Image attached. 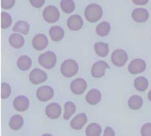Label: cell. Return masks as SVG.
I'll list each match as a JSON object with an SVG mask.
<instances>
[{
  "label": "cell",
  "mask_w": 151,
  "mask_h": 136,
  "mask_svg": "<svg viewBox=\"0 0 151 136\" xmlns=\"http://www.w3.org/2000/svg\"><path fill=\"white\" fill-rule=\"evenodd\" d=\"M76 111V105L72 102H67L64 104V119L65 120H69Z\"/></svg>",
  "instance_id": "d4e9b609"
},
{
  "label": "cell",
  "mask_w": 151,
  "mask_h": 136,
  "mask_svg": "<svg viewBox=\"0 0 151 136\" xmlns=\"http://www.w3.org/2000/svg\"><path fill=\"white\" fill-rule=\"evenodd\" d=\"M103 9L97 4L92 3L86 7L84 11V16L87 21L94 23L99 21L103 16Z\"/></svg>",
  "instance_id": "6da1fadb"
},
{
  "label": "cell",
  "mask_w": 151,
  "mask_h": 136,
  "mask_svg": "<svg viewBox=\"0 0 151 136\" xmlns=\"http://www.w3.org/2000/svg\"><path fill=\"white\" fill-rule=\"evenodd\" d=\"M104 135H115V132L111 128L106 127L104 130Z\"/></svg>",
  "instance_id": "e575fe53"
},
{
  "label": "cell",
  "mask_w": 151,
  "mask_h": 136,
  "mask_svg": "<svg viewBox=\"0 0 151 136\" xmlns=\"http://www.w3.org/2000/svg\"><path fill=\"white\" fill-rule=\"evenodd\" d=\"M109 67V66L104 61H99L92 65L91 69V76L95 78L103 77L105 74V70Z\"/></svg>",
  "instance_id": "ba28073f"
},
{
  "label": "cell",
  "mask_w": 151,
  "mask_h": 136,
  "mask_svg": "<svg viewBox=\"0 0 151 136\" xmlns=\"http://www.w3.org/2000/svg\"><path fill=\"white\" fill-rule=\"evenodd\" d=\"M94 49L96 54L101 57H104L108 55L109 52L108 45L103 42H97L94 44Z\"/></svg>",
  "instance_id": "7402d4cb"
},
{
  "label": "cell",
  "mask_w": 151,
  "mask_h": 136,
  "mask_svg": "<svg viewBox=\"0 0 151 136\" xmlns=\"http://www.w3.org/2000/svg\"><path fill=\"white\" fill-rule=\"evenodd\" d=\"M111 62L116 67H123L128 60V55L126 52L121 49L115 50L111 56Z\"/></svg>",
  "instance_id": "5b68a950"
},
{
  "label": "cell",
  "mask_w": 151,
  "mask_h": 136,
  "mask_svg": "<svg viewBox=\"0 0 151 136\" xmlns=\"http://www.w3.org/2000/svg\"><path fill=\"white\" fill-rule=\"evenodd\" d=\"M78 71V65L73 59H66L62 63L60 67L62 74L66 78H71Z\"/></svg>",
  "instance_id": "7a4b0ae2"
},
{
  "label": "cell",
  "mask_w": 151,
  "mask_h": 136,
  "mask_svg": "<svg viewBox=\"0 0 151 136\" xmlns=\"http://www.w3.org/2000/svg\"><path fill=\"white\" fill-rule=\"evenodd\" d=\"M15 4V0H1V7L4 9H10Z\"/></svg>",
  "instance_id": "1f68e13d"
},
{
  "label": "cell",
  "mask_w": 151,
  "mask_h": 136,
  "mask_svg": "<svg viewBox=\"0 0 151 136\" xmlns=\"http://www.w3.org/2000/svg\"><path fill=\"white\" fill-rule=\"evenodd\" d=\"M134 85V87H135V88L137 91H139L140 92H143L144 91H145L147 89V87H148L149 82H148V80H147L145 78L140 76V77H138L135 79Z\"/></svg>",
  "instance_id": "484cf974"
},
{
  "label": "cell",
  "mask_w": 151,
  "mask_h": 136,
  "mask_svg": "<svg viewBox=\"0 0 151 136\" xmlns=\"http://www.w3.org/2000/svg\"><path fill=\"white\" fill-rule=\"evenodd\" d=\"M141 134L144 136L151 135V124L146 123L144 124L141 130Z\"/></svg>",
  "instance_id": "d6a6232c"
},
{
  "label": "cell",
  "mask_w": 151,
  "mask_h": 136,
  "mask_svg": "<svg viewBox=\"0 0 151 136\" xmlns=\"http://www.w3.org/2000/svg\"><path fill=\"white\" fill-rule=\"evenodd\" d=\"M101 100V92L96 89H92L86 95V100L90 105H96Z\"/></svg>",
  "instance_id": "e0dca14e"
},
{
  "label": "cell",
  "mask_w": 151,
  "mask_h": 136,
  "mask_svg": "<svg viewBox=\"0 0 151 136\" xmlns=\"http://www.w3.org/2000/svg\"><path fill=\"white\" fill-rule=\"evenodd\" d=\"M62 113L61 106L57 103L52 102L47 105L45 114L51 119H57L60 117Z\"/></svg>",
  "instance_id": "5bb4252c"
},
{
  "label": "cell",
  "mask_w": 151,
  "mask_h": 136,
  "mask_svg": "<svg viewBox=\"0 0 151 136\" xmlns=\"http://www.w3.org/2000/svg\"><path fill=\"white\" fill-rule=\"evenodd\" d=\"M1 97L2 99H6L9 97L11 93V87L9 84L6 83H2L1 84Z\"/></svg>",
  "instance_id": "4dcf8cb0"
},
{
  "label": "cell",
  "mask_w": 151,
  "mask_h": 136,
  "mask_svg": "<svg viewBox=\"0 0 151 136\" xmlns=\"http://www.w3.org/2000/svg\"><path fill=\"white\" fill-rule=\"evenodd\" d=\"M47 74L40 68H35L29 74V80L34 85H38L47 80Z\"/></svg>",
  "instance_id": "52a82bcc"
},
{
  "label": "cell",
  "mask_w": 151,
  "mask_h": 136,
  "mask_svg": "<svg viewBox=\"0 0 151 136\" xmlns=\"http://www.w3.org/2000/svg\"><path fill=\"white\" fill-rule=\"evenodd\" d=\"M110 31V25L107 22H101L96 27L97 34L100 36H105L109 34Z\"/></svg>",
  "instance_id": "83f0119b"
},
{
  "label": "cell",
  "mask_w": 151,
  "mask_h": 136,
  "mask_svg": "<svg viewBox=\"0 0 151 136\" xmlns=\"http://www.w3.org/2000/svg\"><path fill=\"white\" fill-rule=\"evenodd\" d=\"M148 98L149 99V100L151 101V90L150 91V92H149V94H148Z\"/></svg>",
  "instance_id": "8d00e7d4"
},
{
  "label": "cell",
  "mask_w": 151,
  "mask_h": 136,
  "mask_svg": "<svg viewBox=\"0 0 151 136\" xmlns=\"http://www.w3.org/2000/svg\"><path fill=\"white\" fill-rule=\"evenodd\" d=\"M50 35L52 41L55 42H59L64 38V31L60 26H52L50 29Z\"/></svg>",
  "instance_id": "d6986e66"
},
{
  "label": "cell",
  "mask_w": 151,
  "mask_h": 136,
  "mask_svg": "<svg viewBox=\"0 0 151 136\" xmlns=\"http://www.w3.org/2000/svg\"><path fill=\"white\" fill-rule=\"evenodd\" d=\"M9 44L12 48L19 49L22 48L25 44V39L22 35L13 33L9 36Z\"/></svg>",
  "instance_id": "ac0fdd59"
},
{
  "label": "cell",
  "mask_w": 151,
  "mask_h": 136,
  "mask_svg": "<svg viewBox=\"0 0 151 136\" xmlns=\"http://www.w3.org/2000/svg\"><path fill=\"white\" fill-rule=\"evenodd\" d=\"M24 123V120L21 115H14L10 119L9 127L13 130H18Z\"/></svg>",
  "instance_id": "44dd1931"
},
{
  "label": "cell",
  "mask_w": 151,
  "mask_h": 136,
  "mask_svg": "<svg viewBox=\"0 0 151 136\" xmlns=\"http://www.w3.org/2000/svg\"><path fill=\"white\" fill-rule=\"evenodd\" d=\"M149 0H132L134 4L137 5H144L148 2Z\"/></svg>",
  "instance_id": "d590c367"
},
{
  "label": "cell",
  "mask_w": 151,
  "mask_h": 136,
  "mask_svg": "<svg viewBox=\"0 0 151 136\" xmlns=\"http://www.w3.org/2000/svg\"><path fill=\"white\" fill-rule=\"evenodd\" d=\"M38 63L44 68L51 69L55 67L57 63V56L54 52H46L39 56Z\"/></svg>",
  "instance_id": "3957f363"
},
{
  "label": "cell",
  "mask_w": 151,
  "mask_h": 136,
  "mask_svg": "<svg viewBox=\"0 0 151 136\" xmlns=\"http://www.w3.org/2000/svg\"><path fill=\"white\" fill-rule=\"evenodd\" d=\"M60 7L63 12L66 14H70L74 11L75 3L73 0H62L60 2Z\"/></svg>",
  "instance_id": "f1b7e54d"
},
{
  "label": "cell",
  "mask_w": 151,
  "mask_h": 136,
  "mask_svg": "<svg viewBox=\"0 0 151 136\" xmlns=\"http://www.w3.org/2000/svg\"><path fill=\"white\" fill-rule=\"evenodd\" d=\"M31 5L35 8H40L44 5L45 0H29Z\"/></svg>",
  "instance_id": "836d02e7"
},
{
  "label": "cell",
  "mask_w": 151,
  "mask_h": 136,
  "mask_svg": "<svg viewBox=\"0 0 151 136\" xmlns=\"http://www.w3.org/2000/svg\"><path fill=\"white\" fill-rule=\"evenodd\" d=\"M43 18L48 23H55L60 18V12L58 9L53 5L46 7L43 11Z\"/></svg>",
  "instance_id": "277c9868"
},
{
  "label": "cell",
  "mask_w": 151,
  "mask_h": 136,
  "mask_svg": "<svg viewBox=\"0 0 151 136\" xmlns=\"http://www.w3.org/2000/svg\"><path fill=\"white\" fill-rule=\"evenodd\" d=\"M32 44L36 50H43L48 45V39L46 35L44 34H38L34 36Z\"/></svg>",
  "instance_id": "8fae6325"
},
{
  "label": "cell",
  "mask_w": 151,
  "mask_h": 136,
  "mask_svg": "<svg viewBox=\"0 0 151 136\" xmlns=\"http://www.w3.org/2000/svg\"><path fill=\"white\" fill-rule=\"evenodd\" d=\"M128 104L131 109L137 110L142 108L143 105V99L139 96L134 95L129 98Z\"/></svg>",
  "instance_id": "cb8c5ba5"
},
{
  "label": "cell",
  "mask_w": 151,
  "mask_h": 136,
  "mask_svg": "<svg viewBox=\"0 0 151 136\" xmlns=\"http://www.w3.org/2000/svg\"><path fill=\"white\" fill-rule=\"evenodd\" d=\"M12 30L14 32H19L24 35H27L30 30V25L25 21H18L14 24Z\"/></svg>",
  "instance_id": "603a6c76"
},
{
  "label": "cell",
  "mask_w": 151,
  "mask_h": 136,
  "mask_svg": "<svg viewBox=\"0 0 151 136\" xmlns=\"http://www.w3.org/2000/svg\"><path fill=\"white\" fill-rule=\"evenodd\" d=\"M17 67L22 71H26L31 67L32 60L27 55H22L18 59Z\"/></svg>",
  "instance_id": "ffe728a7"
},
{
  "label": "cell",
  "mask_w": 151,
  "mask_h": 136,
  "mask_svg": "<svg viewBox=\"0 0 151 136\" xmlns=\"http://www.w3.org/2000/svg\"><path fill=\"white\" fill-rule=\"evenodd\" d=\"M102 129L101 126L99 124L96 123V122L90 124L86 129V134L88 136L100 135Z\"/></svg>",
  "instance_id": "4316f807"
},
{
  "label": "cell",
  "mask_w": 151,
  "mask_h": 136,
  "mask_svg": "<svg viewBox=\"0 0 151 136\" xmlns=\"http://www.w3.org/2000/svg\"><path fill=\"white\" fill-rule=\"evenodd\" d=\"M1 25L2 29H6L12 24V19L11 16L6 12H1Z\"/></svg>",
  "instance_id": "f546056e"
},
{
  "label": "cell",
  "mask_w": 151,
  "mask_h": 136,
  "mask_svg": "<svg viewBox=\"0 0 151 136\" xmlns=\"http://www.w3.org/2000/svg\"><path fill=\"white\" fill-rule=\"evenodd\" d=\"M70 88L73 94L81 95L87 89V82L83 78H77L71 82Z\"/></svg>",
  "instance_id": "9c48e42d"
},
{
  "label": "cell",
  "mask_w": 151,
  "mask_h": 136,
  "mask_svg": "<svg viewBox=\"0 0 151 136\" xmlns=\"http://www.w3.org/2000/svg\"><path fill=\"white\" fill-rule=\"evenodd\" d=\"M146 69L145 62L141 59H134L129 65V71L132 74L143 72Z\"/></svg>",
  "instance_id": "7c38bea8"
},
{
  "label": "cell",
  "mask_w": 151,
  "mask_h": 136,
  "mask_svg": "<svg viewBox=\"0 0 151 136\" xmlns=\"http://www.w3.org/2000/svg\"><path fill=\"white\" fill-rule=\"evenodd\" d=\"M53 95V89L49 85L42 86L37 91V97L41 102L49 101L52 98Z\"/></svg>",
  "instance_id": "8992f818"
},
{
  "label": "cell",
  "mask_w": 151,
  "mask_h": 136,
  "mask_svg": "<svg viewBox=\"0 0 151 136\" xmlns=\"http://www.w3.org/2000/svg\"><path fill=\"white\" fill-rule=\"evenodd\" d=\"M84 24L83 20L79 15H73L68 19L67 25L68 28L71 31H78L83 28Z\"/></svg>",
  "instance_id": "30bf717a"
},
{
  "label": "cell",
  "mask_w": 151,
  "mask_h": 136,
  "mask_svg": "<svg viewBox=\"0 0 151 136\" xmlns=\"http://www.w3.org/2000/svg\"><path fill=\"white\" fill-rule=\"evenodd\" d=\"M29 98L24 95H20L16 97L13 101V106L16 110L18 111H25L29 108Z\"/></svg>",
  "instance_id": "4fadbf2b"
},
{
  "label": "cell",
  "mask_w": 151,
  "mask_h": 136,
  "mask_svg": "<svg viewBox=\"0 0 151 136\" xmlns=\"http://www.w3.org/2000/svg\"><path fill=\"white\" fill-rule=\"evenodd\" d=\"M88 121L87 116L85 113H80L72 119L70 122L71 127L74 130H79L83 128Z\"/></svg>",
  "instance_id": "9a60e30c"
},
{
  "label": "cell",
  "mask_w": 151,
  "mask_h": 136,
  "mask_svg": "<svg viewBox=\"0 0 151 136\" xmlns=\"http://www.w3.org/2000/svg\"><path fill=\"white\" fill-rule=\"evenodd\" d=\"M149 12L146 9L139 8L134 9L132 13V17L136 22L142 23L147 20L149 18Z\"/></svg>",
  "instance_id": "2e32d148"
}]
</instances>
